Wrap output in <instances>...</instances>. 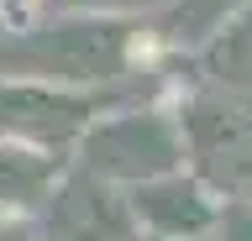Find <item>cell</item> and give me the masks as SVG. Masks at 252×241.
Instances as JSON below:
<instances>
[{"label": "cell", "instance_id": "cell-1", "mask_svg": "<svg viewBox=\"0 0 252 241\" xmlns=\"http://www.w3.org/2000/svg\"><path fill=\"white\" fill-rule=\"evenodd\" d=\"M137 42L142 27L126 16H58L0 48V79H42L94 95V84H110L131 68Z\"/></svg>", "mask_w": 252, "mask_h": 241}, {"label": "cell", "instance_id": "cell-2", "mask_svg": "<svg viewBox=\"0 0 252 241\" xmlns=\"http://www.w3.org/2000/svg\"><path fill=\"white\" fill-rule=\"evenodd\" d=\"M179 168H189L179 105H116L79 142V173L100 178L121 194L142 189L153 178H168Z\"/></svg>", "mask_w": 252, "mask_h": 241}, {"label": "cell", "instance_id": "cell-3", "mask_svg": "<svg viewBox=\"0 0 252 241\" xmlns=\"http://www.w3.org/2000/svg\"><path fill=\"white\" fill-rule=\"evenodd\" d=\"M189 142V168L220 199H252V105L231 95H189L179 100Z\"/></svg>", "mask_w": 252, "mask_h": 241}, {"label": "cell", "instance_id": "cell-4", "mask_svg": "<svg viewBox=\"0 0 252 241\" xmlns=\"http://www.w3.org/2000/svg\"><path fill=\"white\" fill-rule=\"evenodd\" d=\"M110 105L90 89H63L42 79H0V142L42 147V152H68L90 136V126Z\"/></svg>", "mask_w": 252, "mask_h": 241}, {"label": "cell", "instance_id": "cell-5", "mask_svg": "<svg viewBox=\"0 0 252 241\" xmlns=\"http://www.w3.org/2000/svg\"><path fill=\"white\" fill-rule=\"evenodd\" d=\"M126 210H131L137 236L200 241V236H216L226 199H220L194 168H179V173H168V178H153V184L131 189L126 194Z\"/></svg>", "mask_w": 252, "mask_h": 241}, {"label": "cell", "instance_id": "cell-6", "mask_svg": "<svg viewBox=\"0 0 252 241\" xmlns=\"http://www.w3.org/2000/svg\"><path fill=\"white\" fill-rule=\"evenodd\" d=\"M63 184H68V158L63 152L0 142V215L32 220L37 210L58 205Z\"/></svg>", "mask_w": 252, "mask_h": 241}, {"label": "cell", "instance_id": "cell-7", "mask_svg": "<svg viewBox=\"0 0 252 241\" xmlns=\"http://www.w3.org/2000/svg\"><path fill=\"white\" fill-rule=\"evenodd\" d=\"M53 210L63 215V225L79 241H121L126 231H137L131 225V210H126V194H116L110 184H100L90 173H79L74 184H63Z\"/></svg>", "mask_w": 252, "mask_h": 241}, {"label": "cell", "instance_id": "cell-8", "mask_svg": "<svg viewBox=\"0 0 252 241\" xmlns=\"http://www.w3.org/2000/svg\"><path fill=\"white\" fill-rule=\"evenodd\" d=\"M200 63H205V74H210V84H220L226 95L252 105V5L220 37H210L200 48Z\"/></svg>", "mask_w": 252, "mask_h": 241}, {"label": "cell", "instance_id": "cell-9", "mask_svg": "<svg viewBox=\"0 0 252 241\" xmlns=\"http://www.w3.org/2000/svg\"><path fill=\"white\" fill-rule=\"evenodd\" d=\"M252 0H173L168 16H163V32L168 42H184V48H205L210 37H220Z\"/></svg>", "mask_w": 252, "mask_h": 241}, {"label": "cell", "instance_id": "cell-10", "mask_svg": "<svg viewBox=\"0 0 252 241\" xmlns=\"http://www.w3.org/2000/svg\"><path fill=\"white\" fill-rule=\"evenodd\" d=\"M63 16H137V11H168L173 0H58Z\"/></svg>", "mask_w": 252, "mask_h": 241}, {"label": "cell", "instance_id": "cell-11", "mask_svg": "<svg viewBox=\"0 0 252 241\" xmlns=\"http://www.w3.org/2000/svg\"><path fill=\"white\" fill-rule=\"evenodd\" d=\"M216 241H252V199H226Z\"/></svg>", "mask_w": 252, "mask_h": 241}, {"label": "cell", "instance_id": "cell-12", "mask_svg": "<svg viewBox=\"0 0 252 241\" xmlns=\"http://www.w3.org/2000/svg\"><path fill=\"white\" fill-rule=\"evenodd\" d=\"M37 5H42V0H0V16H5V27H16V32H32Z\"/></svg>", "mask_w": 252, "mask_h": 241}, {"label": "cell", "instance_id": "cell-13", "mask_svg": "<svg viewBox=\"0 0 252 241\" xmlns=\"http://www.w3.org/2000/svg\"><path fill=\"white\" fill-rule=\"evenodd\" d=\"M0 241H27V220H11V215H0Z\"/></svg>", "mask_w": 252, "mask_h": 241}, {"label": "cell", "instance_id": "cell-14", "mask_svg": "<svg viewBox=\"0 0 252 241\" xmlns=\"http://www.w3.org/2000/svg\"><path fill=\"white\" fill-rule=\"evenodd\" d=\"M137 241H158V236H137ZM200 241H216V236H200Z\"/></svg>", "mask_w": 252, "mask_h": 241}]
</instances>
